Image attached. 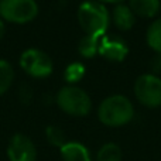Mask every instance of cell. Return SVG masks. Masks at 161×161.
Here are the masks:
<instances>
[{
    "instance_id": "16",
    "label": "cell",
    "mask_w": 161,
    "mask_h": 161,
    "mask_svg": "<svg viewBox=\"0 0 161 161\" xmlns=\"http://www.w3.org/2000/svg\"><path fill=\"white\" fill-rule=\"evenodd\" d=\"M45 136H47V140L50 142L51 146H55V147L61 148L64 144H67L64 130L61 127H58V126H48L45 129Z\"/></svg>"
},
{
    "instance_id": "15",
    "label": "cell",
    "mask_w": 161,
    "mask_h": 161,
    "mask_svg": "<svg viewBox=\"0 0 161 161\" xmlns=\"http://www.w3.org/2000/svg\"><path fill=\"white\" fill-rule=\"evenodd\" d=\"M96 161H122V150L114 143H108L99 148Z\"/></svg>"
},
{
    "instance_id": "7",
    "label": "cell",
    "mask_w": 161,
    "mask_h": 161,
    "mask_svg": "<svg viewBox=\"0 0 161 161\" xmlns=\"http://www.w3.org/2000/svg\"><path fill=\"white\" fill-rule=\"evenodd\" d=\"M7 157L8 161H36V146L24 134H14L8 143Z\"/></svg>"
},
{
    "instance_id": "13",
    "label": "cell",
    "mask_w": 161,
    "mask_h": 161,
    "mask_svg": "<svg viewBox=\"0 0 161 161\" xmlns=\"http://www.w3.org/2000/svg\"><path fill=\"white\" fill-rule=\"evenodd\" d=\"M100 37L102 36H88V34H86L79 41L78 50L85 58H91V57H93L96 53H99Z\"/></svg>"
},
{
    "instance_id": "5",
    "label": "cell",
    "mask_w": 161,
    "mask_h": 161,
    "mask_svg": "<svg viewBox=\"0 0 161 161\" xmlns=\"http://www.w3.org/2000/svg\"><path fill=\"white\" fill-rule=\"evenodd\" d=\"M20 67L25 74L34 78H47L53 74V59L47 53L38 48H28L20 57Z\"/></svg>"
},
{
    "instance_id": "10",
    "label": "cell",
    "mask_w": 161,
    "mask_h": 161,
    "mask_svg": "<svg viewBox=\"0 0 161 161\" xmlns=\"http://www.w3.org/2000/svg\"><path fill=\"white\" fill-rule=\"evenodd\" d=\"M61 157L64 161H92L86 147L76 142H67V144L62 146Z\"/></svg>"
},
{
    "instance_id": "11",
    "label": "cell",
    "mask_w": 161,
    "mask_h": 161,
    "mask_svg": "<svg viewBox=\"0 0 161 161\" xmlns=\"http://www.w3.org/2000/svg\"><path fill=\"white\" fill-rule=\"evenodd\" d=\"M129 7L136 16L154 17L160 10V0H130Z\"/></svg>"
},
{
    "instance_id": "12",
    "label": "cell",
    "mask_w": 161,
    "mask_h": 161,
    "mask_svg": "<svg viewBox=\"0 0 161 161\" xmlns=\"http://www.w3.org/2000/svg\"><path fill=\"white\" fill-rule=\"evenodd\" d=\"M147 44L153 48L156 53L161 54V19H157L148 25L147 34H146Z\"/></svg>"
},
{
    "instance_id": "2",
    "label": "cell",
    "mask_w": 161,
    "mask_h": 161,
    "mask_svg": "<svg viewBox=\"0 0 161 161\" xmlns=\"http://www.w3.org/2000/svg\"><path fill=\"white\" fill-rule=\"evenodd\" d=\"M78 21L88 36H105L110 14L100 2H83L78 7Z\"/></svg>"
},
{
    "instance_id": "14",
    "label": "cell",
    "mask_w": 161,
    "mask_h": 161,
    "mask_svg": "<svg viewBox=\"0 0 161 161\" xmlns=\"http://www.w3.org/2000/svg\"><path fill=\"white\" fill-rule=\"evenodd\" d=\"M14 79V69L10 62L0 59V96L8 91Z\"/></svg>"
},
{
    "instance_id": "4",
    "label": "cell",
    "mask_w": 161,
    "mask_h": 161,
    "mask_svg": "<svg viewBox=\"0 0 161 161\" xmlns=\"http://www.w3.org/2000/svg\"><path fill=\"white\" fill-rule=\"evenodd\" d=\"M38 4L36 0H0V17L10 23L24 24L36 19Z\"/></svg>"
},
{
    "instance_id": "3",
    "label": "cell",
    "mask_w": 161,
    "mask_h": 161,
    "mask_svg": "<svg viewBox=\"0 0 161 161\" xmlns=\"http://www.w3.org/2000/svg\"><path fill=\"white\" fill-rule=\"evenodd\" d=\"M57 103L65 113L71 116H85L92 108L89 95L75 85H67L57 93Z\"/></svg>"
},
{
    "instance_id": "17",
    "label": "cell",
    "mask_w": 161,
    "mask_h": 161,
    "mask_svg": "<svg viewBox=\"0 0 161 161\" xmlns=\"http://www.w3.org/2000/svg\"><path fill=\"white\" fill-rule=\"evenodd\" d=\"M64 75H65V80H67V82L75 83L83 78V75H85V68H83V65L79 64V62H72V64H69L67 67Z\"/></svg>"
},
{
    "instance_id": "1",
    "label": "cell",
    "mask_w": 161,
    "mask_h": 161,
    "mask_svg": "<svg viewBox=\"0 0 161 161\" xmlns=\"http://www.w3.org/2000/svg\"><path fill=\"white\" fill-rule=\"evenodd\" d=\"M134 116V108L130 99L123 95L108 96L97 109V117L106 126L119 127L129 123Z\"/></svg>"
},
{
    "instance_id": "6",
    "label": "cell",
    "mask_w": 161,
    "mask_h": 161,
    "mask_svg": "<svg viewBox=\"0 0 161 161\" xmlns=\"http://www.w3.org/2000/svg\"><path fill=\"white\" fill-rule=\"evenodd\" d=\"M134 95L147 108L161 106V79L151 74H143L134 83Z\"/></svg>"
},
{
    "instance_id": "18",
    "label": "cell",
    "mask_w": 161,
    "mask_h": 161,
    "mask_svg": "<svg viewBox=\"0 0 161 161\" xmlns=\"http://www.w3.org/2000/svg\"><path fill=\"white\" fill-rule=\"evenodd\" d=\"M3 36H4V23H3L2 17H0V40L3 38Z\"/></svg>"
},
{
    "instance_id": "9",
    "label": "cell",
    "mask_w": 161,
    "mask_h": 161,
    "mask_svg": "<svg viewBox=\"0 0 161 161\" xmlns=\"http://www.w3.org/2000/svg\"><path fill=\"white\" fill-rule=\"evenodd\" d=\"M112 19H113V23L119 30L127 31L130 30L131 27L136 23V14L131 11V8L126 4H117L116 7L112 11Z\"/></svg>"
},
{
    "instance_id": "8",
    "label": "cell",
    "mask_w": 161,
    "mask_h": 161,
    "mask_svg": "<svg viewBox=\"0 0 161 161\" xmlns=\"http://www.w3.org/2000/svg\"><path fill=\"white\" fill-rule=\"evenodd\" d=\"M129 47L120 37H106L102 36L99 41V54L109 61L120 62L126 58Z\"/></svg>"
},
{
    "instance_id": "19",
    "label": "cell",
    "mask_w": 161,
    "mask_h": 161,
    "mask_svg": "<svg viewBox=\"0 0 161 161\" xmlns=\"http://www.w3.org/2000/svg\"><path fill=\"white\" fill-rule=\"evenodd\" d=\"M97 2H100V3H122L123 0H97Z\"/></svg>"
}]
</instances>
